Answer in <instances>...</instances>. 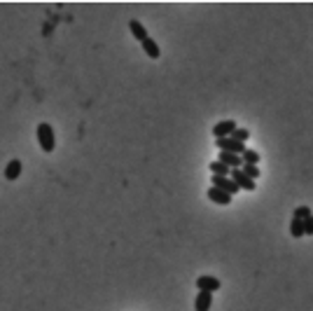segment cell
<instances>
[{"mask_svg":"<svg viewBox=\"0 0 313 311\" xmlns=\"http://www.w3.org/2000/svg\"><path fill=\"white\" fill-rule=\"evenodd\" d=\"M37 143H40V150L42 152H54V145H56V136H54L52 124H37Z\"/></svg>","mask_w":313,"mask_h":311,"instance_id":"cell-1","label":"cell"},{"mask_svg":"<svg viewBox=\"0 0 313 311\" xmlns=\"http://www.w3.org/2000/svg\"><path fill=\"white\" fill-rule=\"evenodd\" d=\"M215 148L220 152H232V155H243V152L248 150L245 143L234 141L232 136H229V138H217V141H215Z\"/></svg>","mask_w":313,"mask_h":311,"instance_id":"cell-2","label":"cell"},{"mask_svg":"<svg viewBox=\"0 0 313 311\" xmlns=\"http://www.w3.org/2000/svg\"><path fill=\"white\" fill-rule=\"evenodd\" d=\"M236 129H239V124H236L234 119H224V122H217V124L213 126L215 141H217V138H229V136H232Z\"/></svg>","mask_w":313,"mask_h":311,"instance_id":"cell-3","label":"cell"},{"mask_svg":"<svg viewBox=\"0 0 313 311\" xmlns=\"http://www.w3.org/2000/svg\"><path fill=\"white\" fill-rule=\"evenodd\" d=\"M229 178L236 183V187H239V190H248V192H252V190H255V180H250V178L245 176L241 169H232Z\"/></svg>","mask_w":313,"mask_h":311,"instance_id":"cell-4","label":"cell"},{"mask_svg":"<svg viewBox=\"0 0 313 311\" xmlns=\"http://www.w3.org/2000/svg\"><path fill=\"white\" fill-rule=\"evenodd\" d=\"M210 187H217V190H222V192H227L229 196H234L236 192H239V187H236V183H234L232 178H220V176H213V185Z\"/></svg>","mask_w":313,"mask_h":311,"instance_id":"cell-5","label":"cell"},{"mask_svg":"<svg viewBox=\"0 0 313 311\" xmlns=\"http://www.w3.org/2000/svg\"><path fill=\"white\" fill-rule=\"evenodd\" d=\"M220 285L222 283L215 276H199L197 278V288L204 290V293H215V290H220Z\"/></svg>","mask_w":313,"mask_h":311,"instance_id":"cell-6","label":"cell"},{"mask_svg":"<svg viewBox=\"0 0 313 311\" xmlns=\"http://www.w3.org/2000/svg\"><path fill=\"white\" fill-rule=\"evenodd\" d=\"M210 307H213V293L199 290L194 297V311H210Z\"/></svg>","mask_w":313,"mask_h":311,"instance_id":"cell-7","label":"cell"},{"mask_svg":"<svg viewBox=\"0 0 313 311\" xmlns=\"http://www.w3.org/2000/svg\"><path fill=\"white\" fill-rule=\"evenodd\" d=\"M208 199L213 201V204H220V206H229L232 204L234 196H229L227 192H222V190H217V187H208Z\"/></svg>","mask_w":313,"mask_h":311,"instance_id":"cell-8","label":"cell"},{"mask_svg":"<svg viewBox=\"0 0 313 311\" xmlns=\"http://www.w3.org/2000/svg\"><path fill=\"white\" fill-rule=\"evenodd\" d=\"M217 161H220V164H224L227 169H241V166H243L241 155H232V152H220Z\"/></svg>","mask_w":313,"mask_h":311,"instance_id":"cell-9","label":"cell"},{"mask_svg":"<svg viewBox=\"0 0 313 311\" xmlns=\"http://www.w3.org/2000/svg\"><path fill=\"white\" fill-rule=\"evenodd\" d=\"M129 31H131V36H134L138 42H143V40L150 38L147 36V31H145V26L138 21V19H131V21H129Z\"/></svg>","mask_w":313,"mask_h":311,"instance_id":"cell-10","label":"cell"},{"mask_svg":"<svg viewBox=\"0 0 313 311\" xmlns=\"http://www.w3.org/2000/svg\"><path fill=\"white\" fill-rule=\"evenodd\" d=\"M143 52L147 54V56H150V59H159L161 56V49H159V44L154 42L152 38H147V40H143Z\"/></svg>","mask_w":313,"mask_h":311,"instance_id":"cell-11","label":"cell"},{"mask_svg":"<svg viewBox=\"0 0 313 311\" xmlns=\"http://www.w3.org/2000/svg\"><path fill=\"white\" fill-rule=\"evenodd\" d=\"M19 173H21V161L12 159L7 166H5V178H7V180H17Z\"/></svg>","mask_w":313,"mask_h":311,"instance_id":"cell-12","label":"cell"},{"mask_svg":"<svg viewBox=\"0 0 313 311\" xmlns=\"http://www.w3.org/2000/svg\"><path fill=\"white\" fill-rule=\"evenodd\" d=\"M210 173L213 176H220V178H229V173H232V169H227L224 164H220V161H210Z\"/></svg>","mask_w":313,"mask_h":311,"instance_id":"cell-13","label":"cell"},{"mask_svg":"<svg viewBox=\"0 0 313 311\" xmlns=\"http://www.w3.org/2000/svg\"><path fill=\"white\" fill-rule=\"evenodd\" d=\"M290 234L295 236V239H302L304 236V220H290Z\"/></svg>","mask_w":313,"mask_h":311,"instance_id":"cell-14","label":"cell"},{"mask_svg":"<svg viewBox=\"0 0 313 311\" xmlns=\"http://www.w3.org/2000/svg\"><path fill=\"white\" fill-rule=\"evenodd\" d=\"M241 161L243 164H250V166H257V164H260V155L255 150H245L241 155Z\"/></svg>","mask_w":313,"mask_h":311,"instance_id":"cell-15","label":"cell"},{"mask_svg":"<svg viewBox=\"0 0 313 311\" xmlns=\"http://www.w3.org/2000/svg\"><path fill=\"white\" fill-rule=\"evenodd\" d=\"M309 215H313L309 206H297V208H295V213H292V218H295V220H306Z\"/></svg>","mask_w":313,"mask_h":311,"instance_id":"cell-16","label":"cell"},{"mask_svg":"<svg viewBox=\"0 0 313 311\" xmlns=\"http://www.w3.org/2000/svg\"><path fill=\"white\" fill-rule=\"evenodd\" d=\"M241 171H243V173H245L248 178H250V180H257V178H260V173H262L257 166H250V164H243Z\"/></svg>","mask_w":313,"mask_h":311,"instance_id":"cell-17","label":"cell"},{"mask_svg":"<svg viewBox=\"0 0 313 311\" xmlns=\"http://www.w3.org/2000/svg\"><path fill=\"white\" fill-rule=\"evenodd\" d=\"M232 138H234V141H239V143H245L248 138H250V131H248V129H241V126H239V129H236V131L232 133Z\"/></svg>","mask_w":313,"mask_h":311,"instance_id":"cell-18","label":"cell"},{"mask_svg":"<svg viewBox=\"0 0 313 311\" xmlns=\"http://www.w3.org/2000/svg\"><path fill=\"white\" fill-rule=\"evenodd\" d=\"M304 236H313V215L304 220Z\"/></svg>","mask_w":313,"mask_h":311,"instance_id":"cell-19","label":"cell"}]
</instances>
